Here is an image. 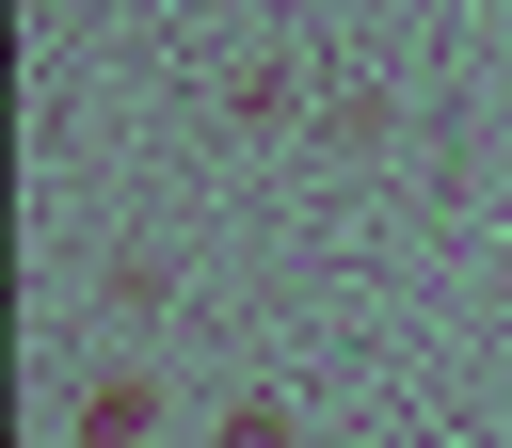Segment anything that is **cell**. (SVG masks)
Instances as JSON below:
<instances>
[{"instance_id": "cell-1", "label": "cell", "mask_w": 512, "mask_h": 448, "mask_svg": "<svg viewBox=\"0 0 512 448\" xmlns=\"http://www.w3.org/2000/svg\"><path fill=\"white\" fill-rule=\"evenodd\" d=\"M64 448H160V368H96V384H64Z\"/></svg>"}, {"instance_id": "cell-2", "label": "cell", "mask_w": 512, "mask_h": 448, "mask_svg": "<svg viewBox=\"0 0 512 448\" xmlns=\"http://www.w3.org/2000/svg\"><path fill=\"white\" fill-rule=\"evenodd\" d=\"M208 448H304V432H288V400H224V432H208Z\"/></svg>"}]
</instances>
